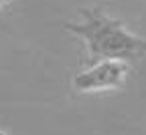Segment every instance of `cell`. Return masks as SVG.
<instances>
[{
    "instance_id": "obj_1",
    "label": "cell",
    "mask_w": 146,
    "mask_h": 135,
    "mask_svg": "<svg viewBox=\"0 0 146 135\" xmlns=\"http://www.w3.org/2000/svg\"><path fill=\"white\" fill-rule=\"evenodd\" d=\"M79 22H65V28L83 38L91 56L118 61L146 59V38L126 30L116 18L108 16L100 8H83Z\"/></svg>"
},
{
    "instance_id": "obj_2",
    "label": "cell",
    "mask_w": 146,
    "mask_h": 135,
    "mask_svg": "<svg viewBox=\"0 0 146 135\" xmlns=\"http://www.w3.org/2000/svg\"><path fill=\"white\" fill-rule=\"evenodd\" d=\"M130 67L126 61L118 59H102L91 69L77 73L73 77V89L79 93H96V91H112L122 87Z\"/></svg>"
},
{
    "instance_id": "obj_3",
    "label": "cell",
    "mask_w": 146,
    "mask_h": 135,
    "mask_svg": "<svg viewBox=\"0 0 146 135\" xmlns=\"http://www.w3.org/2000/svg\"><path fill=\"white\" fill-rule=\"evenodd\" d=\"M10 2H12V0H0V10H4V8H6Z\"/></svg>"
},
{
    "instance_id": "obj_4",
    "label": "cell",
    "mask_w": 146,
    "mask_h": 135,
    "mask_svg": "<svg viewBox=\"0 0 146 135\" xmlns=\"http://www.w3.org/2000/svg\"><path fill=\"white\" fill-rule=\"evenodd\" d=\"M0 135H4V133H2V131H0Z\"/></svg>"
}]
</instances>
